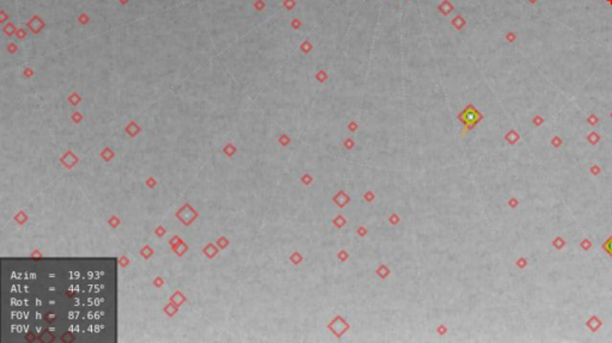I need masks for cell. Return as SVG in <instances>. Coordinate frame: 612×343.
<instances>
[{"mask_svg":"<svg viewBox=\"0 0 612 343\" xmlns=\"http://www.w3.org/2000/svg\"><path fill=\"white\" fill-rule=\"evenodd\" d=\"M481 114L479 112H476L474 108H468L464 112V114H463V121L465 122V123L469 124V126H474V124H476L477 122L481 120Z\"/></svg>","mask_w":612,"mask_h":343,"instance_id":"1","label":"cell"},{"mask_svg":"<svg viewBox=\"0 0 612 343\" xmlns=\"http://www.w3.org/2000/svg\"><path fill=\"white\" fill-rule=\"evenodd\" d=\"M603 249H604L605 251L608 252L609 255H610L611 257H612V235H611L610 238H609L608 240L605 241L604 244H603Z\"/></svg>","mask_w":612,"mask_h":343,"instance_id":"2","label":"cell"}]
</instances>
